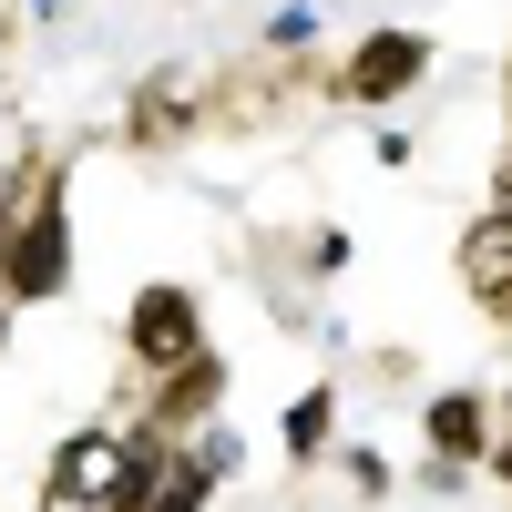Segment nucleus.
I'll use <instances>...</instances> for the list:
<instances>
[{
  "instance_id": "obj_1",
  "label": "nucleus",
  "mask_w": 512,
  "mask_h": 512,
  "mask_svg": "<svg viewBox=\"0 0 512 512\" xmlns=\"http://www.w3.org/2000/svg\"><path fill=\"white\" fill-rule=\"evenodd\" d=\"M62 287H72V185H62V164H41L31 195L0 216V297L52 308Z\"/></svg>"
},
{
  "instance_id": "obj_2",
  "label": "nucleus",
  "mask_w": 512,
  "mask_h": 512,
  "mask_svg": "<svg viewBox=\"0 0 512 512\" xmlns=\"http://www.w3.org/2000/svg\"><path fill=\"white\" fill-rule=\"evenodd\" d=\"M431 62H441V41H431V31L379 21V31H359L349 52L328 62V93H338V103H359V113H390V103H410L420 82H431Z\"/></svg>"
},
{
  "instance_id": "obj_3",
  "label": "nucleus",
  "mask_w": 512,
  "mask_h": 512,
  "mask_svg": "<svg viewBox=\"0 0 512 512\" xmlns=\"http://www.w3.org/2000/svg\"><path fill=\"white\" fill-rule=\"evenodd\" d=\"M205 349V297L185 277H144L134 287V308H123V359H134L144 379H164L175 359Z\"/></svg>"
},
{
  "instance_id": "obj_4",
  "label": "nucleus",
  "mask_w": 512,
  "mask_h": 512,
  "mask_svg": "<svg viewBox=\"0 0 512 512\" xmlns=\"http://www.w3.org/2000/svg\"><path fill=\"white\" fill-rule=\"evenodd\" d=\"M451 277H461V297H472L492 328H512V205H482V216L451 236Z\"/></svg>"
},
{
  "instance_id": "obj_5",
  "label": "nucleus",
  "mask_w": 512,
  "mask_h": 512,
  "mask_svg": "<svg viewBox=\"0 0 512 512\" xmlns=\"http://www.w3.org/2000/svg\"><path fill=\"white\" fill-rule=\"evenodd\" d=\"M113 472H123V431H113V420H82V431L41 461V492H52V512H103Z\"/></svg>"
},
{
  "instance_id": "obj_6",
  "label": "nucleus",
  "mask_w": 512,
  "mask_h": 512,
  "mask_svg": "<svg viewBox=\"0 0 512 512\" xmlns=\"http://www.w3.org/2000/svg\"><path fill=\"white\" fill-rule=\"evenodd\" d=\"M226 410V349L205 338L195 359H175L154 379V400H144V420H164V431H195V420H216Z\"/></svg>"
},
{
  "instance_id": "obj_7",
  "label": "nucleus",
  "mask_w": 512,
  "mask_h": 512,
  "mask_svg": "<svg viewBox=\"0 0 512 512\" xmlns=\"http://www.w3.org/2000/svg\"><path fill=\"white\" fill-rule=\"evenodd\" d=\"M420 441H431V461L482 472V451H492V390H431V400H420Z\"/></svg>"
},
{
  "instance_id": "obj_8",
  "label": "nucleus",
  "mask_w": 512,
  "mask_h": 512,
  "mask_svg": "<svg viewBox=\"0 0 512 512\" xmlns=\"http://www.w3.org/2000/svg\"><path fill=\"white\" fill-rule=\"evenodd\" d=\"M328 441H338V390L308 379V390L287 400V420H277V451H287V461H328Z\"/></svg>"
},
{
  "instance_id": "obj_9",
  "label": "nucleus",
  "mask_w": 512,
  "mask_h": 512,
  "mask_svg": "<svg viewBox=\"0 0 512 512\" xmlns=\"http://www.w3.org/2000/svg\"><path fill=\"white\" fill-rule=\"evenodd\" d=\"M226 492V472H216V461H205L195 441H175V461H164V472H154V492H144V512H205V502H216Z\"/></svg>"
},
{
  "instance_id": "obj_10",
  "label": "nucleus",
  "mask_w": 512,
  "mask_h": 512,
  "mask_svg": "<svg viewBox=\"0 0 512 512\" xmlns=\"http://www.w3.org/2000/svg\"><path fill=\"white\" fill-rule=\"evenodd\" d=\"M338 482H349L359 502H379V492H390V461H379L369 441H338Z\"/></svg>"
},
{
  "instance_id": "obj_11",
  "label": "nucleus",
  "mask_w": 512,
  "mask_h": 512,
  "mask_svg": "<svg viewBox=\"0 0 512 512\" xmlns=\"http://www.w3.org/2000/svg\"><path fill=\"white\" fill-rule=\"evenodd\" d=\"M308 267H318V277H338V267H349V236L318 226V236H308Z\"/></svg>"
},
{
  "instance_id": "obj_12",
  "label": "nucleus",
  "mask_w": 512,
  "mask_h": 512,
  "mask_svg": "<svg viewBox=\"0 0 512 512\" xmlns=\"http://www.w3.org/2000/svg\"><path fill=\"white\" fill-rule=\"evenodd\" d=\"M308 31H318V11H308V0H297V11H277V21H267V41H287V52H297V41H308Z\"/></svg>"
},
{
  "instance_id": "obj_13",
  "label": "nucleus",
  "mask_w": 512,
  "mask_h": 512,
  "mask_svg": "<svg viewBox=\"0 0 512 512\" xmlns=\"http://www.w3.org/2000/svg\"><path fill=\"white\" fill-rule=\"evenodd\" d=\"M369 154H379V164H390V175H400V164H410V154H420V134H410V123H390V134H379V144H369Z\"/></svg>"
},
{
  "instance_id": "obj_14",
  "label": "nucleus",
  "mask_w": 512,
  "mask_h": 512,
  "mask_svg": "<svg viewBox=\"0 0 512 512\" xmlns=\"http://www.w3.org/2000/svg\"><path fill=\"white\" fill-rule=\"evenodd\" d=\"M482 472H492V482L512 492V431H492V451H482Z\"/></svg>"
},
{
  "instance_id": "obj_15",
  "label": "nucleus",
  "mask_w": 512,
  "mask_h": 512,
  "mask_svg": "<svg viewBox=\"0 0 512 512\" xmlns=\"http://www.w3.org/2000/svg\"><path fill=\"white\" fill-rule=\"evenodd\" d=\"M0 349H11V297H0Z\"/></svg>"
},
{
  "instance_id": "obj_16",
  "label": "nucleus",
  "mask_w": 512,
  "mask_h": 512,
  "mask_svg": "<svg viewBox=\"0 0 512 512\" xmlns=\"http://www.w3.org/2000/svg\"><path fill=\"white\" fill-rule=\"evenodd\" d=\"M502 154H512V144H502Z\"/></svg>"
}]
</instances>
